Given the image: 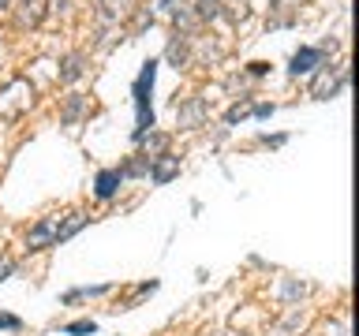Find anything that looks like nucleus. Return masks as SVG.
Returning <instances> with one entry per match:
<instances>
[{
  "label": "nucleus",
  "instance_id": "nucleus-14",
  "mask_svg": "<svg viewBox=\"0 0 359 336\" xmlns=\"http://www.w3.org/2000/svg\"><path fill=\"white\" fill-rule=\"evenodd\" d=\"M243 116H251V105H232L229 112H224V120L236 123V120H243Z\"/></svg>",
  "mask_w": 359,
  "mask_h": 336
},
{
  "label": "nucleus",
  "instance_id": "nucleus-6",
  "mask_svg": "<svg viewBox=\"0 0 359 336\" xmlns=\"http://www.w3.org/2000/svg\"><path fill=\"white\" fill-rule=\"evenodd\" d=\"M202 120H206V101H202V97H191L184 108H176V123H180V127H198Z\"/></svg>",
  "mask_w": 359,
  "mask_h": 336
},
{
  "label": "nucleus",
  "instance_id": "nucleus-9",
  "mask_svg": "<svg viewBox=\"0 0 359 336\" xmlns=\"http://www.w3.org/2000/svg\"><path fill=\"white\" fill-rule=\"evenodd\" d=\"M86 108H90V97L86 94H72V97L64 101V108H60V120L64 123H75V120L86 116Z\"/></svg>",
  "mask_w": 359,
  "mask_h": 336
},
{
  "label": "nucleus",
  "instance_id": "nucleus-8",
  "mask_svg": "<svg viewBox=\"0 0 359 336\" xmlns=\"http://www.w3.org/2000/svg\"><path fill=\"white\" fill-rule=\"evenodd\" d=\"M86 75V52H67L60 60V83H75Z\"/></svg>",
  "mask_w": 359,
  "mask_h": 336
},
{
  "label": "nucleus",
  "instance_id": "nucleus-17",
  "mask_svg": "<svg viewBox=\"0 0 359 336\" xmlns=\"http://www.w3.org/2000/svg\"><path fill=\"white\" fill-rule=\"evenodd\" d=\"M0 329H19V321L8 318V314H0Z\"/></svg>",
  "mask_w": 359,
  "mask_h": 336
},
{
  "label": "nucleus",
  "instance_id": "nucleus-1",
  "mask_svg": "<svg viewBox=\"0 0 359 336\" xmlns=\"http://www.w3.org/2000/svg\"><path fill=\"white\" fill-rule=\"evenodd\" d=\"M86 224L83 213H53V217L38 220L34 228L27 232V246L30 251H45V246H56L64 239H72V235Z\"/></svg>",
  "mask_w": 359,
  "mask_h": 336
},
{
  "label": "nucleus",
  "instance_id": "nucleus-13",
  "mask_svg": "<svg viewBox=\"0 0 359 336\" xmlns=\"http://www.w3.org/2000/svg\"><path fill=\"white\" fill-rule=\"evenodd\" d=\"M217 15H221V0H195V19L210 22V19H217Z\"/></svg>",
  "mask_w": 359,
  "mask_h": 336
},
{
  "label": "nucleus",
  "instance_id": "nucleus-2",
  "mask_svg": "<svg viewBox=\"0 0 359 336\" xmlns=\"http://www.w3.org/2000/svg\"><path fill=\"white\" fill-rule=\"evenodd\" d=\"M30 101H34V86L27 83V78H11V83L0 90V116L4 120L22 116V112L30 108Z\"/></svg>",
  "mask_w": 359,
  "mask_h": 336
},
{
  "label": "nucleus",
  "instance_id": "nucleus-16",
  "mask_svg": "<svg viewBox=\"0 0 359 336\" xmlns=\"http://www.w3.org/2000/svg\"><path fill=\"white\" fill-rule=\"evenodd\" d=\"M11 269H15V265H11V258H0V280H8Z\"/></svg>",
  "mask_w": 359,
  "mask_h": 336
},
{
  "label": "nucleus",
  "instance_id": "nucleus-11",
  "mask_svg": "<svg viewBox=\"0 0 359 336\" xmlns=\"http://www.w3.org/2000/svg\"><path fill=\"white\" fill-rule=\"evenodd\" d=\"M120 183H123V172H120V168H105V172L97 176V198H112Z\"/></svg>",
  "mask_w": 359,
  "mask_h": 336
},
{
  "label": "nucleus",
  "instance_id": "nucleus-18",
  "mask_svg": "<svg viewBox=\"0 0 359 336\" xmlns=\"http://www.w3.org/2000/svg\"><path fill=\"white\" fill-rule=\"evenodd\" d=\"M11 8V0H0V11H8Z\"/></svg>",
  "mask_w": 359,
  "mask_h": 336
},
{
  "label": "nucleus",
  "instance_id": "nucleus-5",
  "mask_svg": "<svg viewBox=\"0 0 359 336\" xmlns=\"http://www.w3.org/2000/svg\"><path fill=\"white\" fill-rule=\"evenodd\" d=\"M135 11V0H97V19L101 27H112V22L128 19Z\"/></svg>",
  "mask_w": 359,
  "mask_h": 336
},
{
  "label": "nucleus",
  "instance_id": "nucleus-10",
  "mask_svg": "<svg viewBox=\"0 0 359 336\" xmlns=\"http://www.w3.org/2000/svg\"><path fill=\"white\" fill-rule=\"evenodd\" d=\"M314 64H322V49H299L296 56H292L288 71H292V75H303V71H311Z\"/></svg>",
  "mask_w": 359,
  "mask_h": 336
},
{
  "label": "nucleus",
  "instance_id": "nucleus-15",
  "mask_svg": "<svg viewBox=\"0 0 359 336\" xmlns=\"http://www.w3.org/2000/svg\"><path fill=\"white\" fill-rule=\"evenodd\" d=\"M67 332L79 336V332H94V321H75V325H67Z\"/></svg>",
  "mask_w": 359,
  "mask_h": 336
},
{
  "label": "nucleus",
  "instance_id": "nucleus-3",
  "mask_svg": "<svg viewBox=\"0 0 359 336\" xmlns=\"http://www.w3.org/2000/svg\"><path fill=\"white\" fill-rule=\"evenodd\" d=\"M341 86H344V67H322V71L314 75V83H311V97L325 101V97H333Z\"/></svg>",
  "mask_w": 359,
  "mask_h": 336
},
{
  "label": "nucleus",
  "instance_id": "nucleus-4",
  "mask_svg": "<svg viewBox=\"0 0 359 336\" xmlns=\"http://www.w3.org/2000/svg\"><path fill=\"white\" fill-rule=\"evenodd\" d=\"M49 11V0H15V27L19 30H34Z\"/></svg>",
  "mask_w": 359,
  "mask_h": 336
},
{
  "label": "nucleus",
  "instance_id": "nucleus-12",
  "mask_svg": "<svg viewBox=\"0 0 359 336\" xmlns=\"http://www.w3.org/2000/svg\"><path fill=\"white\" fill-rule=\"evenodd\" d=\"M187 41L191 38H184V34H172V41H168V64H172V67H184L187 64Z\"/></svg>",
  "mask_w": 359,
  "mask_h": 336
},
{
  "label": "nucleus",
  "instance_id": "nucleus-7",
  "mask_svg": "<svg viewBox=\"0 0 359 336\" xmlns=\"http://www.w3.org/2000/svg\"><path fill=\"white\" fill-rule=\"evenodd\" d=\"M180 172V157L172 153H161V157H154V164H150V176H154V183H168Z\"/></svg>",
  "mask_w": 359,
  "mask_h": 336
}]
</instances>
